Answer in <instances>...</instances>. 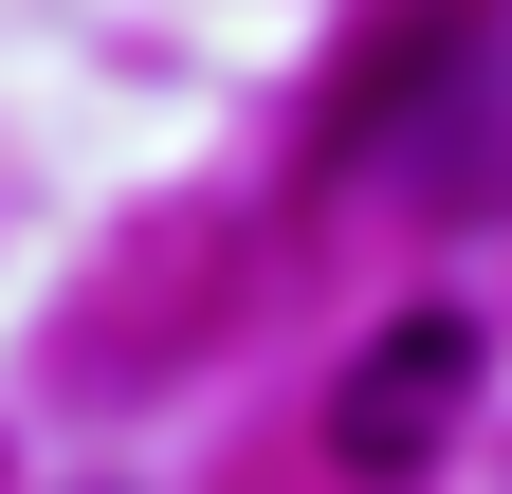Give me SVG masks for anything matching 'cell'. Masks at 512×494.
I'll return each mask as SVG.
<instances>
[{"label": "cell", "mask_w": 512, "mask_h": 494, "mask_svg": "<svg viewBox=\"0 0 512 494\" xmlns=\"http://www.w3.org/2000/svg\"><path fill=\"white\" fill-rule=\"evenodd\" d=\"M458 403H476V330H458V312H403V330H384L348 385H330V458H348V494H403V476H439Z\"/></svg>", "instance_id": "cell-1"}]
</instances>
